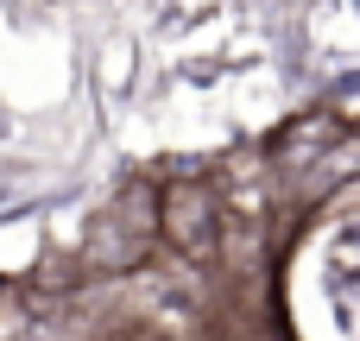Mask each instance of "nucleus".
Returning <instances> with one entry per match:
<instances>
[{
  "label": "nucleus",
  "mask_w": 360,
  "mask_h": 341,
  "mask_svg": "<svg viewBox=\"0 0 360 341\" xmlns=\"http://www.w3.org/2000/svg\"><path fill=\"white\" fill-rule=\"evenodd\" d=\"M196 209H202V196H196V190H177V196H171V215H165V228H171L177 247H190V253H202V247L215 240L209 228H196Z\"/></svg>",
  "instance_id": "1"
}]
</instances>
